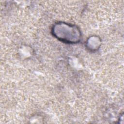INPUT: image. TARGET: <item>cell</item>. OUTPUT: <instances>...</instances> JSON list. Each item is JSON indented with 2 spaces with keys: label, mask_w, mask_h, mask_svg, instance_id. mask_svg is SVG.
<instances>
[{
  "label": "cell",
  "mask_w": 124,
  "mask_h": 124,
  "mask_svg": "<svg viewBox=\"0 0 124 124\" xmlns=\"http://www.w3.org/2000/svg\"><path fill=\"white\" fill-rule=\"evenodd\" d=\"M53 28V35L66 43H77L80 39V31L74 25L62 22L58 23Z\"/></svg>",
  "instance_id": "cell-1"
}]
</instances>
